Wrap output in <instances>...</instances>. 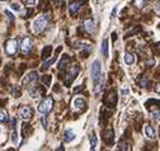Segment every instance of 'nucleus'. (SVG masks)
I'll use <instances>...</instances> for the list:
<instances>
[{"label":"nucleus","instance_id":"17","mask_svg":"<svg viewBox=\"0 0 160 151\" xmlns=\"http://www.w3.org/2000/svg\"><path fill=\"white\" fill-rule=\"evenodd\" d=\"M102 55L107 59L108 57V40L107 38H104L102 42Z\"/></svg>","mask_w":160,"mask_h":151},{"label":"nucleus","instance_id":"19","mask_svg":"<svg viewBox=\"0 0 160 151\" xmlns=\"http://www.w3.org/2000/svg\"><path fill=\"white\" fill-rule=\"evenodd\" d=\"M51 51H52V47H51V46H46L45 50H43V52H42V57H43V59H47V57L51 55Z\"/></svg>","mask_w":160,"mask_h":151},{"label":"nucleus","instance_id":"8","mask_svg":"<svg viewBox=\"0 0 160 151\" xmlns=\"http://www.w3.org/2000/svg\"><path fill=\"white\" fill-rule=\"evenodd\" d=\"M32 47H33V42H32L31 38H29V37L23 38V41H22V46H20L22 52H24V53H28V52L32 50Z\"/></svg>","mask_w":160,"mask_h":151},{"label":"nucleus","instance_id":"13","mask_svg":"<svg viewBox=\"0 0 160 151\" xmlns=\"http://www.w3.org/2000/svg\"><path fill=\"white\" fill-rule=\"evenodd\" d=\"M97 142H98V138L95 136V132H92L89 135V145H90V150H95L97 147Z\"/></svg>","mask_w":160,"mask_h":151},{"label":"nucleus","instance_id":"9","mask_svg":"<svg viewBox=\"0 0 160 151\" xmlns=\"http://www.w3.org/2000/svg\"><path fill=\"white\" fill-rule=\"evenodd\" d=\"M19 114L24 121H29L32 118V116H33V112H32V109L29 107H22L19 109Z\"/></svg>","mask_w":160,"mask_h":151},{"label":"nucleus","instance_id":"24","mask_svg":"<svg viewBox=\"0 0 160 151\" xmlns=\"http://www.w3.org/2000/svg\"><path fill=\"white\" fill-rule=\"evenodd\" d=\"M42 81L45 83L46 85H50L51 84V75H45L42 78Z\"/></svg>","mask_w":160,"mask_h":151},{"label":"nucleus","instance_id":"20","mask_svg":"<svg viewBox=\"0 0 160 151\" xmlns=\"http://www.w3.org/2000/svg\"><path fill=\"white\" fill-rule=\"evenodd\" d=\"M56 59H57V56H53L51 60H48V61H46V62H45V65H43V67H42V70H46V69H48V66H51V65H52L53 62L56 61Z\"/></svg>","mask_w":160,"mask_h":151},{"label":"nucleus","instance_id":"7","mask_svg":"<svg viewBox=\"0 0 160 151\" xmlns=\"http://www.w3.org/2000/svg\"><path fill=\"white\" fill-rule=\"evenodd\" d=\"M85 1V0H74L72 3H70L69 5V14L70 15H75L78 13V10L80 9L81 4Z\"/></svg>","mask_w":160,"mask_h":151},{"label":"nucleus","instance_id":"14","mask_svg":"<svg viewBox=\"0 0 160 151\" xmlns=\"http://www.w3.org/2000/svg\"><path fill=\"white\" fill-rule=\"evenodd\" d=\"M113 136H115V133H113V130H107L104 133V141L107 145H111L113 142Z\"/></svg>","mask_w":160,"mask_h":151},{"label":"nucleus","instance_id":"29","mask_svg":"<svg viewBox=\"0 0 160 151\" xmlns=\"http://www.w3.org/2000/svg\"><path fill=\"white\" fill-rule=\"evenodd\" d=\"M5 14H7V17L10 19V22H13V20H14V17H13V14L9 12V10H5Z\"/></svg>","mask_w":160,"mask_h":151},{"label":"nucleus","instance_id":"26","mask_svg":"<svg viewBox=\"0 0 160 151\" xmlns=\"http://www.w3.org/2000/svg\"><path fill=\"white\" fill-rule=\"evenodd\" d=\"M17 132H15V128H13V133H12V141L14 142V144H17L18 142V138H17Z\"/></svg>","mask_w":160,"mask_h":151},{"label":"nucleus","instance_id":"22","mask_svg":"<svg viewBox=\"0 0 160 151\" xmlns=\"http://www.w3.org/2000/svg\"><path fill=\"white\" fill-rule=\"evenodd\" d=\"M7 119H8L7 112H5V111H0V123H1V122H5Z\"/></svg>","mask_w":160,"mask_h":151},{"label":"nucleus","instance_id":"31","mask_svg":"<svg viewBox=\"0 0 160 151\" xmlns=\"http://www.w3.org/2000/svg\"><path fill=\"white\" fill-rule=\"evenodd\" d=\"M116 12H117V7H115V9H113V12H112V18L116 17Z\"/></svg>","mask_w":160,"mask_h":151},{"label":"nucleus","instance_id":"1","mask_svg":"<svg viewBox=\"0 0 160 151\" xmlns=\"http://www.w3.org/2000/svg\"><path fill=\"white\" fill-rule=\"evenodd\" d=\"M51 19V13H46V14L41 15V17L36 18V20L33 22V31L34 33H41L47 26V22Z\"/></svg>","mask_w":160,"mask_h":151},{"label":"nucleus","instance_id":"32","mask_svg":"<svg viewBox=\"0 0 160 151\" xmlns=\"http://www.w3.org/2000/svg\"><path fill=\"white\" fill-rule=\"evenodd\" d=\"M127 93H128V89H123V92H122V94H123V95H126Z\"/></svg>","mask_w":160,"mask_h":151},{"label":"nucleus","instance_id":"27","mask_svg":"<svg viewBox=\"0 0 160 151\" xmlns=\"http://www.w3.org/2000/svg\"><path fill=\"white\" fill-rule=\"evenodd\" d=\"M118 149H120V150H127L128 147H127V144H126V142L122 141V142H120V144H118Z\"/></svg>","mask_w":160,"mask_h":151},{"label":"nucleus","instance_id":"12","mask_svg":"<svg viewBox=\"0 0 160 151\" xmlns=\"http://www.w3.org/2000/svg\"><path fill=\"white\" fill-rule=\"evenodd\" d=\"M84 27H85L88 33H94L95 32V26H94V22L92 19H88V20L84 22Z\"/></svg>","mask_w":160,"mask_h":151},{"label":"nucleus","instance_id":"35","mask_svg":"<svg viewBox=\"0 0 160 151\" xmlns=\"http://www.w3.org/2000/svg\"><path fill=\"white\" fill-rule=\"evenodd\" d=\"M0 1H5V0H0Z\"/></svg>","mask_w":160,"mask_h":151},{"label":"nucleus","instance_id":"11","mask_svg":"<svg viewBox=\"0 0 160 151\" xmlns=\"http://www.w3.org/2000/svg\"><path fill=\"white\" fill-rule=\"evenodd\" d=\"M70 62V57L67 56V55H62V57H61V60H60V62H59V66L57 69L60 71H62L65 67H66V65Z\"/></svg>","mask_w":160,"mask_h":151},{"label":"nucleus","instance_id":"6","mask_svg":"<svg viewBox=\"0 0 160 151\" xmlns=\"http://www.w3.org/2000/svg\"><path fill=\"white\" fill-rule=\"evenodd\" d=\"M37 80H38V74H37L36 71H32V73H29L28 75L23 79V86L28 88V85H33Z\"/></svg>","mask_w":160,"mask_h":151},{"label":"nucleus","instance_id":"25","mask_svg":"<svg viewBox=\"0 0 160 151\" xmlns=\"http://www.w3.org/2000/svg\"><path fill=\"white\" fill-rule=\"evenodd\" d=\"M134 4L136 5L137 8H144V5H145V0H135Z\"/></svg>","mask_w":160,"mask_h":151},{"label":"nucleus","instance_id":"21","mask_svg":"<svg viewBox=\"0 0 160 151\" xmlns=\"http://www.w3.org/2000/svg\"><path fill=\"white\" fill-rule=\"evenodd\" d=\"M151 117H153L154 121H156V122H160V111H154L153 113H151Z\"/></svg>","mask_w":160,"mask_h":151},{"label":"nucleus","instance_id":"5","mask_svg":"<svg viewBox=\"0 0 160 151\" xmlns=\"http://www.w3.org/2000/svg\"><path fill=\"white\" fill-rule=\"evenodd\" d=\"M79 71H80V69L78 65H72V66L70 67V71L67 73V78H66V80H65L66 85H70L75 79H76V76L79 75Z\"/></svg>","mask_w":160,"mask_h":151},{"label":"nucleus","instance_id":"15","mask_svg":"<svg viewBox=\"0 0 160 151\" xmlns=\"http://www.w3.org/2000/svg\"><path fill=\"white\" fill-rule=\"evenodd\" d=\"M75 138V132L72 130H66L64 133V140L65 142H71Z\"/></svg>","mask_w":160,"mask_h":151},{"label":"nucleus","instance_id":"4","mask_svg":"<svg viewBox=\"0 0 160 151\" xmlns=\"http://www.w3.org/2000/svg\"><path fill=\"white\" fill-rule=\"evenodd\" d=\"M18 50V41L15 38H10V40L7 41L5 43V52H7L9 56H13V55L17 53Z\"/></svg>","mask_w":160,"mask_h":151},{"label":"nucleus","instance_id":"2","mask_svg":"<svg viewBox=\"0 0 160 151\" xmlns=\"http://www.w3.org/2000/svg\"><path fill=\"white\" fill-rule=\"evenodd\" d=\"M92 80L94 84H98L100 81V75H102V65H100L99 60H94L92 64Z\"/></svg>","mask_w":160,"mask_h":151},{"label":"nucleus","instance_id":"10","mask_svg":"<svg viewBox=\"0 0 160 151\" xmlns=\"http://www.w3.org/2000/svg\"><path fill=\"white\" fill-rule=\"evenodd\" d=\"M72 106H74L75 109H85L86 102H85V99H84V98L76 97V98L74 99V102H72Z\"/></svg>","mask_w":160,"mask_h":151},{"label":"nucleus","instance_id":"3","mask_svg":"<svg viewBox=\"0 0 160 151\" xmlns=\"http://www.w3.org/2000/svg\"><path fill=\"white\" fill-rule=\"evenodd\" d=\"M52 107H53V99L51 97H47L46 99H43L38 104V107H37V112H38L40 114H47V113H50L51 112Z\"/></svg>","mask_w":160,"mask_h":151},{"label":"nucleus","instance_id":"28","mask_svg":"<svg viewBox=\"0 0 160 151\" xmlns=\"http://www.w3.org/2000/svg\"><path fill=\"white\" fill-rule=\"evenodd\" d=\"M10 7H12V9H13V10H17V12H19V10H20V5L18 4V3H13V4L10 5Z\"/></svg>","mask_w":160,"mask_h":151},{"label":"nucleus","instance_id":"33","mask_svg":"<svg viewBox=\"0 0 160 151\" xmlns=\"http://www.w3.org/2000/svg\"><path fill=\"white\" fill-rule=\"evenodd\" d=\"M156 92H158V93H160V84L158 85V88H156Z\"/></svg>","mask_w":160,"mask_h":151},{"label":"nucleus","instance_id":"34","mask_svg":"<svg viewBox=\"0 0 160 151\" xmlns=\"http://www.w3.org/2000/svg\"><path fill=\"white\" fill-rule=\"evenodd\" d=\"M55 1H64V0H55Z\"/></svg>","mask_w":160,"mask_h":151},{"label":"nucleus","instance_id":"18","mask_svg":"<svg viewBox=\"0 0 160 151\" xmlns=\"http://www.w3.org/2000/svg\"><path fill=\"white\" fill-rule=\"evenodd\" d=\"M124 62H126V65H132L135 62V56L132 53H130V52H127L124 55Z\"/></svg>","mask_w":160,"mask_h":151},{"label":"nucleus","instance_id":"30","mask_svg":"<svg viewBox=\"0 0 160 151\" xmlns=\"http://www.w3.org/2000/svg\"><path fill=\"white\" fill-rule=\"evenodd\" d=\"M24 3H26V4L29 7V5H33L34 4V3H36V0H24Z\"/></svg>","mask_w":160,"mask_h":151},{"label":"nucleus","instance_id":"23","mask_svg":"<svg viewBox=\"0 0 160 151\" xmlns=\"http://www.w3.org/2000/svg\"><path fill=\"white\" fill-rule=\"evenodd\" d=\"M10 93H12L14 97H19V94H20V90L18 89V86H14L12 90H10Z\"/></svg>","mask_w":160,"mask_h":151},{"label":"nucleus","instance_id":"16","mask_svg":"<svg viewBox=\"0 0 160 151\" xmlns=\"http://www.w3.org/2000/svg\"><path fill=\"white\" fill-rule=\"evenodd\" d=\"M145 135L147 138H155V131L151 126H145Z\"/></svg>","mask_w":160,"mask_h":151}]
</instances>
